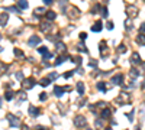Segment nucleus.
I'll return each mask as SVG.
<instances>
[{"label": "nucleus", "instance_id": "obj_23", "mask_svg": "<svg viewBox=\"0 0 145 130\" xmlns=\"http://www.w3.org/2000/svg\"><path fill=\"white\" fill-rule=\"evenodd\" d=\"M54 93H55L57 97H61L62 93H64V88H61V87H55V88H54Z\"/></svg>", "mask_w": 145, "mask_h": 130}, {"label": "nucleus", "instance_id": "obj_30", "mask_svg": "<svg viewBox=\"0 0 145 130\" xmlns=\"http://www.w3.org/2000/svg\"><path fill=\"white\" fill-rule=\"evenodd\" d=\"M89 67H92V68H97V61H96V59H92V61L89 62Z\"/></svg>", "mask_w": 145, "mask_h": 130}, {"label": "nucleus", "instance_id": "obj_52", "mask_svg": "<svg viewBox=\"0 0 145 130\" xmlns=\"http://www.w3.org/2000/svg\"><path fill=\"white\" fill-rule=\"evenodd\" d=\"M1 51H3V48H1V46H0V52H1Z\"/></svg>", "mask_w": 145, "mask_h": 130}, {"label": "nucleus", "instance_id": "obj_34", "mask_svg": "<svg viewBox=\"0 0 145 130\" xmlns=\"http://www.w3.org/2000/svg\"><path fill=\"white\" fill-rule=\"evenodd\" d=\"M73 74H74V71H67V72H64V78H70V77H73Z\"/></svg>", "mask_w": 145, "mask_h": 130}, {"label": "nucleus", "instance_id": "obj_5", "mask_svg": "<svg viewBox=\"0 0 145 130\" xmlns=\"http://www.w3.org/2000/svg\"><path fill=\"white\" fill-rule=\"evenodd\" d=\"M68 13H70V17L71 19H77L80 14H81V12L76 7V6H70V10H68Z\"/></svg>", "mask_w": 145, "mask_h": 130}, {"label": "nucleus", "instance_id": "obj_17", "mask_svg": "<svg viewBox=\"0 0 145 130\" xmlns=\"http://www.w3.org/2000/svg\"><path fill=\"white\" fill-rule=\"evenodd\" d=\"M107 49V45H106V42H100V55H102V58H105L106 56V51Z\"/></svg>", "mask_w": 145, "mask_h": 130}, {"label": "nucleus", "instance_id": "obj_37", "mask_svg": "<svg viewBox=\"0 0 145 130\" xmlns=\"http://www.w3.org/2000/svg\"><path fill=\"white\" fill-rule=\"evenodd\" d=\"M134 111H135V110H132V111H131V113H129V114H128V113H126V117H128V119H129V122H132V120H134Z\"/></svg>", "mask_w": 145, "mask_h": 130}, {"label": "nucleus", "instance_id": "obj_8", "mask_svg": "<svg viewBox=\"0 0 145 130\" xmlns=\"http://www.w3.org/2000/svg\"><path fill=\"white\" fill-rule=\"evenodd\" d=\"M28 43H29V46H36V45H39V43H41V38H39V36H36V35H33V36H31V38H29Z\"/></svg>", "mask_w": 145, "mask_h": 130}, {"label": "nucleus", "instance_id": "obj_31", "mask_svg": "<svg viewBox=\"0 0 145 130\" xmlns=\"http://www.w3.org/2000/svg\"><path fill=\"white\" fill-rule=\"evenodd\" d=\"M99 10H100V4H94L93 9H92V13H97Z\"/></svg>", "mask_w": 145, "mask_h": 130}, {"label": "nucleus", "instance_id": "obj_45", "mask_svg": "<svg viewBox=\"0 0 145 130\" xmlns=\"http://www.w3.org/2000/svg\"><path fill=\"white\" fill-rule=\"evenodd\" d=\"M35 130H48V129L44 127V126H35Z\"/></svg>", "mask_w": 145, "mask_h": 130}, {"label": "nucleus", "instance_id": "obj_19", "mask_svg": "<svg viewBox=\"0 0 145 130\" xmlns=\"http://www.w3.org/2000/svg\"><path fill=\"white\" fill-rule=\"evenodd\" d=\"M15 94H16L15 91H10V90H7V91L4 93V97H6V100H9V101H10V100H13V98H15Z\"/></svg>", "mask_w": 145, "mask_h": 130}, {"label": "nucleus", "instance_id": "obj_14", "mask_svg": "<svg viewBox=\"0 0 145 130\" xmlns=\"http://www.w3.org/2000/svg\"><path fill=\"white\" fill-rule=\"evenodd\" d=\"M51 81H52V80H51L49 77H44V78L39 81V84H41V87H46V85L51 84Z\"/></svg>", "mask_w": 145, "mask_h": 130}, {"label": "nucleus", "instance_id": "obj_48", "mask_svg": "<svg viewBox=\"0 0 145 130\" xmlns=\"http://www.w3.org/2000/svg\"><path fill=\"white\" fill-rule=\"evenodd\" d=\"M105 130H112V127H107V129H105Z\"/></svg>", "mask_w": 145, "mask_h": 130}, {"label": "nucleus", "instance_id": "obj_43", "mask_svg": "<svg viewBox=\"0 0 145 130\" xmlns=\"http://www.w3.org/2000/svg\"><path fill=\"white\" fill-rule=\"evenodd\" d=\"M139 32H141V33H145V22L139 26Z\"/></svg>", "mask_w": 145, "mask_h": 130}, {"label": "nucleus", "instance_id": "obj_41", "mask_svg": "<svg viewBox=\"0 0 145 130\" xmlns=\"http://www.w3.org/2000/svg\"><path fill=\"white\" fill-rule=\"evenodd\" d=\"M102 13H103L105 17H107V13H109V12H107V7H103V9H102Z\"/></svg>", "mask_w": 145, "mask_h": 130}, {"label": "nucleus", "instance_id": "obj_18", "mask_svg": "<svg viewBox=\"0 0 145 130\" xmlns=\"http://www.w3.org/2000/svg\"><path fill=\"white\" fill-rule=\"evenodd\" d=\"M110 114H112V110H110V109H107V107H106V109H103V110H102V117H103V119H109V117H110Z\"/></svg>", "mask_w": 145, "mask_h": 130}, {"label": "nucleus", "instance_id": "obj_44", "mask_svg": "<svg viewBox=\"0 0 145 130\" xmlns=\"http://www.w3.org/2000/svg\"><path fill=\"white\" fill-rule=\"evenodd\" d=\"M16 78L22 81V80H23V75H22V72H16Z\"/></svg>", "mask_w": 145, "mask_h": 130}, {"label": "nucleus", "instance_id": "obj_26", "mask_svg": "<svg viewBox=\"0 0 145 130\" xmlns=\"http://www.w3.org/2000/svg\"><path fill=\"white\" fill-rule=\"evenodd\" d=\"M45 13H46V12H45L44 7H39V9H35V10H33V14H44V16H45Z\"/></svg>", "mask_w": 145, "mask_h": 130}, {"label": "nucleus", "instance_id": "obj_32", "mask_svg": "<svg viewBox=\"0 0 145 130\" xmlns=\"http://www.w3.org/2000/svg\"><path fill=\"white\" fill-rule=\"evenodd\" d=\"M38 52H39V54H41V55H44V54H46V52H48V49H46V48H45V46H41V48H39V49H38Z\"/></svg>", "mask_w": 145, "mask_h": 130}, {"label": "nucleus", "instance_id": "obj_2", "mask_svg": "<svg viewBox=\"0 0 145 130\" xmlns=\"http://www.w3.org/2000/svg\"><path fill=\"white\" fill-rule=\"evenodd\" d=\"M74 124L77 127H86L87 126V120H86L84 116H76L74 117Z\"/></svg>", "mask_w": 145, "mask_h": 130}, {"label": "nucleus", "instance_id": "obj_4", "mask_svg": "<svg viewBox=\"0 0 145 130\" xmlns=\"http://www.w3.org/2000/svg\"><path fill=\"white\" fill-rule=\"evenodd\" d=\"M126 13H128L129 17H135L137 13H138V7H137L135 4H129V6L126 7Z\"/></svg>", "mask_w": 145, "mask_h": 130}, {"label": "nucleus", "instance_id": "obj_20", "mask_svg": "<svg viewBox=\"0 0 145 130\" xmlns=\"http://www.w3.org/2000/svg\"><path fill=\"white\" fill-rule=\"evenodd\" d=\"M84 91H86L84 84H83V82H78V84H77V93H78L80 96H83V94H84Z\"/></svg>", "mask_w": 145, "mask_h": 130}, {"label": "nucleus", "instance_id": "obj_29", "mask_svg": "<svg viewBox=\"0 0 145 130\" xmlns=\"http://www.w3.org/2000/svg\"><path fill=\"white\" fill-rule=\"evenodd\" d=\"M13 54L17 56V58H20V56H23V52L19 49V48H15V51H13Z\"/></svg>", "mask_w": 145, "mask_h": 130}, {"label": "nucleus", "instance_id": "obj_10", "mask_svg": "<svg viewBox=\"0 0 145 130\" xmlns=\"http://www.w3.org/2000/svg\"><path fill=\"white\" fill-rule=\"evenodd\" d=\"M29 114H31L32 117H38V116L41 114V110H39L38 107H35V106H29Z\"/></svg>", "mask_w": 145, "mask_h": 130}, {"label": "nucleus", "instance_id": "obj_6", "mask_svg": "<svg viewBox=\"0 0 145 130\" xmlns=\"http://www.w3.org/2000/svg\"><path fill=\"white\" fill-rule=\"evenodd\" d=\"M131 62H132L134 65H142V59H141V56H139L138 52H134V54L131 55Z\"/></svg>", "mask_w": 145, "mask_h": 130}, {"label": "nucleus", "instance_id": "obj_28", "mask_svg": "<svg viewBox=\"0 0 145 130\" xmlns=\"http://www.w3.org/2000/svg\"><path fill=\"white\" fill-rule=\"evenodd\" d=\"M118 52H119V54H125V52H126V45H123V43L119 45V46H118Z\"/></svg>", "mask_w": 145, "mask_h": 130}, {"label": "nucleus", "instance_id": "obj_47", "mask_svg": "<svg viewBox=\"0 0 145 130\" xmlns=\"http://www.w3.org/2000/svg\"><path fill=\"white\" fill-rule=\"evenodd\" d=\"M142 88H144V90H145V81H144V82H142Z\"/></svg>", "mask_w": 145, "mask_h": 130}, {"label": "nucleus", "instance_id": "obj_35", "mask_svg": "<svg viewBox=\"0 0 145 130\" xmlns=\"http://www.w3.org/2000/svg\"><path fill=\"white\" fill-rule=\"evenodd\" d=\"M46 97H48V96H46V93H41V94H39V100H41V101H45V100H46Z\"/></svg>", "mask_w": 145, "mask_h": 130}, {"label": "nucleus", "instance_id": "obj_1", "mask_svg": "<svg viewBox=\"0 0 145 130\" xmlns=\"http://www.w3.org/2000/svg\"><path fill=\"white\" fill-rule=\"evenodd\" d=\"M35 84H36V82H35V78H32V77H31V78H23V80H22V87L26 88V90H31Z\"/></svg>", "mask_w": 145, "mask_h": 130}, {"label": "nucleus", "instance_id": "obj_46", "mask_svg": "<svg viewBox=\"0 0 145 130\" xmlns=\"http://www.w3.org/2000/svg\"><path fill=\"white\" fill-rule=\"evenodd\" d=\"M45 4H52V0H42Z\"/></svg>", "mask_w": 145, "mask_h": 130}, {"label": "nucleus", "instance_id": "obj_38", "mask_svg": "<svg viewBox=\"0 0 145 130\" xmlns=\"http://www.w3.org/2000/svg\"><path fill=\"white\" fill-rule=\"evenodd\" d=\"M49 58H52V54H51V52L44 54V61H45V59H49Z\"/></svg>", "mask_w": 145, "mask_h": 130}, {"label": "nucleus", "instance_id": "obj_51", "mask_svg": "<svg viewBox=\"0 0 145 130\" xmlns=\"http://www.w3.org/2000/svg\"><path fill=\"white\" fill-rule=\"evenodd\" d=\"M142 65H144V69H145V62H142Z\"/></svg>", "mask_w": 145, "mask_h": 130}, {"label": "nucleus", "instance_id": "obj_15", "mask_svg": "<svg viewBox=\"0 0 145 130\" xmlns=\"http://www.w3.org/2000/svg\"><path fill=\"white\" fill-rule=\"evenodd\" d=\"M137 43L141 45V46H144L145 45V35L144 33H139V35L137 36Z\"/></svg>", "mask_w": 145, "mask_h": 130}, {"label": "nucleus", "instance_id": "obj_9", "mask_svg": "<svg viewBox=\"0 0 145 130\" xmlns=\"http://www.w3.org/2000/svg\"><path fill=\"white\" fill-rule=\"evenodd\" d=\"M122 81H123V75H122V74H116V75L112 77V82L116 84V85H121Z\"/></svg>", "mask_w": 145, "mask_h": 130}, {"label": "nucleus", "instance_id": "obj_53", "mask_svg": "<svg viewBox=\"0 0 145 130\" xmlns=\"http://www.w3.org/2000/svg\"><path fill=\"white\" fill-rule=\"evenodd\" d=\"M0 39H1V33H0Z\"/></svg>", "mask_w": 145, "mask_h": 130}, {"label": "nucleus", "instance_id": "obj_22", "mask_svg": "<svg viewBox=\"0 0 145 130\" xmlns=\"http://www.w3.org/2000/svg\"><path fill=\"white\" fill-rule=\"evenodd\" d=\"M49 27H51V25H49L48 22H42V23H41V30L46 32V30H49Z\"/></svg>", "mask_w": 145, "mask_h": 130}, {"label": "nucleus", "instance_id": "obj_42", "mask_svg": "<svg viewBox=\"0 0 145 130\" xmlns=\"http://www.w3.org/2000/svg\"><path fill=\"white\" fill-rule=\"evenodd\" d=\"M106 27H107L109 30H112V29H113V22H107V25H106Z\"/></svg>", "mask_w": 145, "mask_h": 130}, {"label": "nucleus", "instance_id": "obj_21", "mask_svg": "<svg viewBox=\"0 0 145 130\" xmlns=\"http://www.w3.org/2000/svg\"><path fill=\"white\" fill-rule=\"evenodd\" d=\"M103 117L102 119H97L96 122H94V126H96V129H103Z\"/></svg>", "mask_w": 145, "mask_h": 130}, {"label": "nucleus", "instance_id": "obj_3", "mask_svg": "<svg viewBox=\"0 0 145 130\" xmlns=\"http://www.w3.org/2000/svg\"><path fill=\"white\" fill-rule=\"evenodd\" d=\"M7 120H9V123H10L12 127H19L20 126V120L16 116H13V114H7Z\"/></svg>", "mask_w": 145, "mask_h": 130}, {"label": "nucleus", "instance_id": "obj_33", "mask_svg": "<svg viewBox=\"0 0 145 130\" xmlns=\"http://www.w3.org/2000/svg\"><path fill=\"white\" fill-rule=\"evenodd\" d=\"M71 59H73V61H74V62H76V64H81V62H83V61H81V58H80V56H71Z\"/></svg>", "mask_w": 145, "mask_h": 130}, {"label": "nucleus", "instance_id": "obj_40", "mask_svg": "<svg viewBox=\"0 0 145 130\" xmlns=\"http://www.w3.org/2000/svg\"><path fill=\"white\" fill-rule=\"evenodd\" d=\"M48 77H49V78H51V80H55V78H57V77H58V74H57V72H51V74H49V75H48Z\"/></svg>", "mask_w": 145, "mask_h": 130}, {"label": "nucleus", "instance_id": "obj_25", "mask_svg": "<svg viewBox=\"0 0 145 130\" xmlns=\"http://www.w3.org/2000/svg\"><path fill=\"white\" fill-rule=\"evenodd\" d=\"M129 74H131V77H132V78H137V77L139 75V71H138L137 68H131V71H129Z\"/></svg>", "mask_w": 145, "mask_h": 130}, {"label": "nucleus", "instance_id": "obj_27", "mask_svg": "<svg viewBox=\"0 0 145 130\" xmlns=\"http://www.w3.org/2000/svg\"><path fill=\"white\" fill-rule=\"evenodd\" d=\"M97 90H100V91L106 93V91H107V88H106V84H105V82H99V84H97Z\"/></svg>", "mask_w": 145, "mask_h": 130}, {"label": "nucleus", "instance_id": "obj_16", "mask_svg": "<svg viewBox=\"0 0 145 130\" xmlns=\"http://www.w3.org/2000/svg\"><path fill=\"white\" fill-rule=\"evenodd\" d=\"M45 17H46L48 20H54V19L57 17V13H55V12H52V10H48V12L45 13Z\"/></svg>", "mask_w": 145, "mask_h": 130}, {"label": "nucleus", "instance_id": "obj_11", "mask_svg": "<svg viewBox=\"0 0 145 130\" xmlns=\"http://www.w3.org/2000/svg\"><path fill=\"white\" fill-rule=\"evenodd\" d=\"M55 48H57V51H58V52H65V51H67L65 43H64V42H61V41H58V42L55 43Z\"/></svg>", "mask_w": 145, "mask_h": 130}, {"label": "nucleus", "instance_id": "obj_13", "mask_svg": "<svg viewBox=\"0 0 145 130\" xmlns=\"http://www.w3.org/2000/svg\"><path fill=\"white\" fill-rule=\"evenodd\" d=\"M7 20H9V14L7 13H1L0 14V26H6Z\"/></svg>", "mask_w": 145, "mask_h": 130}, {"label": "nucleus", "instance_id": "obj_49", "mask_svg": "<svg viewBox=\"0 0 145 130\" xmlns=\"http://www.w3.org/2000/svg\"><path fill=\"white\" fill-rule=\"evenodd\" d=\"M0 107H1V97H0Z\"/></svg>", "mask_w": 145, "mask_h": 130}, {"label": "nucleus", "instance_id": "obj_36", "mask_svg": "<svg viewBox=\"0 0 145 130\" xmlns=\"http://www.w3.org/2000/svg\"><path fill=\"white\" fill-rule=\"evenodd\" d=\"M125 26H126V29H132V23H131V20H125Z\"/></svg>", "mask_w": 145, "mask_h": 130}, {"label": "nucleus", "instance_id": "obj_39", "mask_svg": "<svg viewBox=\"0 0 145 130\" xmlns=\"http://www.w3.org/2000/svg\"><path fill=\"white\" fill-rule=\"evenodd\" d=\"M86 38H87V33H84V32H83V33H80V39H81V42H84V41H86Z\"/></svg>", "mask_w": 145, "mask_h": 130}, {"label": "nucleus", "instance_id": "obj_7", "mask_svg": "<svg viewBox=\"0 0 145 130\" xmlns=\"http://www.w3.org/2000/svg\"><path fill=\"white\" fill-rule=\"evenodd\" d=\"M129 96L126 94V93H121V96L118 97V100H116V103L119 104V106H122V104H125V103H128L129 101V98H128Z\"/></svg>", "mask_w": 145, "mask_h": 130}, {"label": "nucleus", "instance_id": "obj_12", "mask_svg": "<svg viewBox=\"0 0 145 130\" xmlns=\"http://www.w3.org/2000/svg\"><path fill=\"white\" fill-rule=\"evenodd\" d=\"M102 27H103V23H102V20H97L93 26H92V30L93 32H100L102 30Z\"/></svg>", "mask_w": 145, "mask_h": 130}, {"label": "nucleus", "instance_id": "obj_50", "mask_svg": "<svg viewBox=\"0 0 145 130\" xmlns=\"http://www.w3.org/2000/svg\"><path fill=\"white\" fill-rule=\"evenodd\" d=\"M135 130H141V129H139V127H135Z\"/></svg>", "mask_w": 145, "mask_h": 130}, {"label": "nucleus", "instance_id": "obj_24", "mask_svg": "<svg viewBox=\"0 0 145 130\" xmlns=\"http://www.w3.org/2000/svg\"><path fill=\"white\" fill-rule=\"evenodd\" d=\"M17 4L20 9H28V0H17Z\"/></svg>", "mask_w": 145, "mask_h": 130}]
</instances>
